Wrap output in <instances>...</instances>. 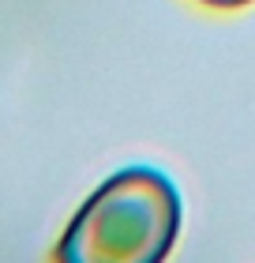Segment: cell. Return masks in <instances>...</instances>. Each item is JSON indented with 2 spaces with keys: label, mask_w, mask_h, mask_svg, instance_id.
<instances>
[{
  "label": "cell",
  "mask_w": 255,
  "mask_h": 263,
  "mask_svg": "<svg viewBox=\"0 0 255 263\" xmlns=\"http://www.w3.org/2000/svg\"><path fill=\"white\" fill-rule=\"evenodd\" d=\"M180 233V196L165 173L135 165L71 214L56 263H165Z\"/></svg>",
  "instance_id": "6da1fadb"
},
{
  "label": "cell",
  "mask_w": 255,
  "mask_h": 263,
  "mask_svg": "<svg viewBox=\"0 0 255 263\" xmlns=\"http://www.w3.org/2000/svg\"><path fill=\"white\" fill-rule=\"evenodd\" d=\"M203 4H210V8H244L251 0H203Z\"/></svg>",
  "instance_id": "7a4b0ae2"
}]
</instances>
